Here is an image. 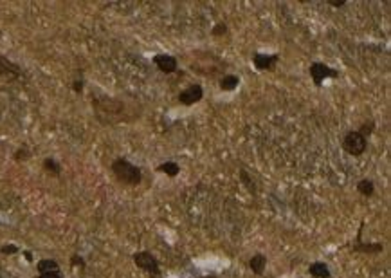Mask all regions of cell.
I'll list each match as a JSON object with an SVG mask.
<instances>
[{
	"instance_id": "cell-1",
	"label": "cell",
	"mask_w": 391,
	"mask_h": 278,
	"mask_svg": "<svg viewBox=\"0 0 391 278\" xmlns=\"http://www.w3.org/2000/svg\"><path fill=\"white\" fill-rule=\"evenodd\" d=\"M112 172H114V177L119 181L121 184H126V186H139L142 181V172L141 168L132 164L128 159L125 158H117L112 163Z\"/></svg>"
},
{
	"instance_id": "cell-2",
	"label": "cell",
	"mask_w": 391,
	"mask_h": 278,
	"mask_svg": "<svg viewBox=\"0 0 391 278\" xmlns=\"http://www.w3.org/2000/svg\"><path fill=\"white\" fill-rule=\"evenodd\" d=\"M134 264L137 268L142 269L144 273H148L150 278H162L161 268H159V260H157L150 251H139L134 255Z\"/></svg>"
},
{
	"instance_id": "cell-3",
	"label": "cell",
	"mask_w": 391,
	"mask_h": 278,
	"mask_svg": "<svg viewBox=\"0 0 391 278\" xmlns=\"http://www.w3.org/2000/svg\"><path fill=\"white\" fill-rule=\"evenodd\" d=\"M366 147H368V139L362 137L357 130H350L343 139V148L344 152L354 156V158H359L366 152Z\"/></svg>"
},
{
	"instance_id": "cell-4",
	"label": "cell",
	"mask_w": 391,
	"mask_h": 278,
	"mask_svg": "<svg viewBox=\"0 0 391 278\" xmlns=\"http://www.w3.org/2000/svg\"><path fill=\"white\" fill-rule=\"evenodd\" d=\"M308 74H310L314 85H316V87H321V83H323L324 79L337 78V76H339V71H335V69L328 67V65H324V63L316 62L308 67Z\"/></svg>"
},
{
	"instance_id": "cell-5",
	"label": "cell",
	"mask_w": 391,
	"mask_h": 278,
	"mask_svg": "<svg viewBox=\"0 0 391 278\" xmlns=\"http://www.w3.org/2000/svg\"><path fill=\"white\" fill-rule=\"evenodd\" d=\"M202 96H204L202 87H200L198 83H193L178 94V101H180V105L191 107V105H195V103H198V101L202 100Z\"/></svg>"
},
{
	"instance_id": "cell-6",
	"label": "cell",
	"mask_w": 391,
	"mask_h": 278,
	"mask_svg": "<svg viewBox=\"0 0 391 278\" xmlns=\"http://www.w3.org/2000/svg\"><path fill=\"white\" fill-rule=\"evenodd\" d=\"M153 63L157 65V69L164 74H172L177 71L178 67V62L177 58L172 56V54H155L153 56Z\"/></svg>"
},
{
	"instance_id": "cell-7",
	"label": "cell",
	"mask_w": 391,
	"mask_h": 278,
	"mask_svg": "<svg viewBox=\"0 0 391 278\" xmlns=\"http://www.w3.org/2000/svg\"><path fill=\"white\" fill-rule=\"evenodd\" d=\"M22 74L20 65L13 63L5 56H0V76L5 79H16Z\"/></svg>"
},
{
	"instance_id": "cell-8",
	"label": "cell",
	"mask_w": 391,
	"mask_h": 278,
	"mask_svg": "<svg viewBox=\"0 0 391 278\" xmlns=\"http://www.w3.org/2000/svg\"><path fill=\"white\" fill-rule=\"evenodd\" d=\"M278 60H280V56H278V54H260V53H256L254 56H252V63H254V67L258 69V71H271V69L278 63Z\"/></svg>"
},
{
	"instance_id": "cell-9",
	"label": "cell",
	"mask_w": 391,
	"mask_h": 278,
	"mask_svg": "<svg viewBox=\"0 0 391 278\" xmlns=\"http://www.w3.org/2000/svg\"><path fill=\"white\" fill-rule=\"evenodd\" d=\"M308 273H310V277H314V278H330V277H332V273H330V268L324 262L310 264Z\"/></svg>"
},
{
	"instance_id": "cell-10",
	"label": "cell",
	"mask_w": 391,
	"mask_h": 278,
	"mask_svg": "<svg viewBox=\"0 0 391 278\" xmlns=\"http://www.w3.org/2000/svg\"><path fill=\"white\" fill-rule=\"evenodd\" d=\"M265 266H267V257L265 255H261V253H256L252 255L249 260V268L252 269V273L254 275H261L265 271Z\"/></svg>"
},
{
	"instance_id": "cell-11",
	"label": "cell",
	"mask_w": 391,
	"mask_h": 278,
	"mask_svg": "<svg viewBox=\"0 0 391 278\" xmlns=\"http://www.w3.org/2000/svg\"><path fill=\"white\" fill-rule=\"evenodd\" d=\"M238 85H240V78H238L236 74H225L224 78L220 79V89L225 90V92L235 90Z\"/></svg>"
},
{
	"instance_id": "cell-12",
	"label": "cell",
	"mask_w": 391,
	"mask_h": 278,
	"mask_svg": "<svg viewBox=\"0 0 391 278\" xmlns=\"http://www.w3.org/2000/svg\"><path fill=\"white\" fill-rule=\"evenodd\" d=\"M42 166L49 175H52V177H60V173H62V166H60V163H58L54 158H45Z\"/></svg>"
},
{
	"instance_id": "cell-13",
	"label": "cell",
	"mask_w": 391,
	"mask_h": 278,
	"mask_svg": "<svg viewBox=\"0 0 391 278\" xmlns=\"http://www.w3.org/2000/svg\"><path fill=\"white\" fill-rule=\"evenodd\" d=\"M357 192L360 195H364V197H371V195L375 194V183L371 179H360L359 183H357Z\"/></svg>"
},
{
	"instance_id": "cell-14",
	"label": "cell",
	"mask_w": 391,
	"mask_h": 278,
	"mask_svg": "<svg viewBox=\"0 0 391 278\" xmlns=\"http://www.w3.org/2000/svg\"><path fill=\"white\" fill-rule=\"evenodd\" d=\"M157 172L166 173L168 177H177L178 172H180V166H178L177 163H173V161H166V163H162L157 166Z\"/></svg>"
},
{
	"instance_id": "cell-15",
	"label": "cell",
	"mask_w": 391,
	"mask_h": 278,
	"mask_svg": "<svg viewBox=\"0 0 391 278\" xmlns=\"http://www.w3.org/2000/svg\"><path fill=\"white\" fill-rule=\"evenodd\" d=\"M38 273H49V271H60V266H58L56 260L52 258H42L40 262L36 264Z\"/></svg>"
},
{
	"instance_id": "cell-16",
	"label": "cell",
	"mask_w": 391,
	"mask_h": 278,
	"mask_svg": "<svg viewBox=\"0 0 391 278\" xmlns=\"http://www.w3.org/2000/svg\"><path fill=\"white\" fill-rule=\"evenodd\" d=\"M355 249H357V251H362V253H381L382 244H379V242H371V244H357Z\"/></svg>"
},
{
	"instance_id": "cell-17",
	"label": "cell",
	"mask_w": 391,
	"mask_h": 278,
	"mask_svg": "<svg viewBox=\"0 0 391 278\" xmlns=\"http://www.w3.org/2000/svg\"><path fill=\"white\" fill-rule=\"evenodd\" d=\"M31 158V152L27 150L26 147H22V148H18L15 154H13V159H15L16 163H24V161H27V159Z\"/></svg>"
},
{
	"instance_id": "cell-18",
	"label": "cell",
	"mask_w": 391,
	"mask_h": 278,
	"mask_svg": "<svg viewBox=\"0 0 391 278\" xmlns=\"http://www.w3.org/2000/svg\"><path fill=\"white\" fill-rule=\"evenodd\" d=\"M373 128H375V123H373V121H370V123H362V125H360V128L357 132H359V134L362 137H366V139H368V137H370L371 134H373Z\"/></svg>"
},
{
	"instance_id": "cell-19",
	"label": "cell",
	"mask_w": 391,
	"mask_h": 278,
	"mask_svg": "<svg viewBox=\"0 0 391 278\" xmlns=\"http://www.w3.org/2000/svg\"><path fill=\"white\" fill-rule=\"evenodd\" d=\"M240 179H242V183H244L245 186H247V188L250 190V192H254V183L250 181L249 173L245 172V170H242V172H240Z\"/></svg>"
},
{
	"instance_id": "cell-20",
	"label": "cell",
	"mask_w": 391,
	"mask_h": 278,
	"mask_svg": "<svg viewBox=\"0 0 391 278\" xmlns=\"http://www.w3.org/2000/svg\"><path fill=\"white\" fill-rule=\"evenodd\" d=\"M0 251H2V255H16V253H18V247H16L15 244H4Z\"/></svg>"
},
{
	"instance_id": "cell-21",
	"label": "cell",
	"mask_w": 391,
	"mask_h": 278,
	"mask_svg": "<svg viewBox=\"0 0 391 278\" xmlns=\"http://www.w3.org/2000/svg\"><path fill=\"white\" fill-rule=\"evenodd\" d=\"M211 33H213V37H224L225 33H227V26L225 24H216Z\"/></svg>"
},
{
	"instance_id": "cell-22",
	"label": "cell",
	"mask_w": 391,
	"mask_h": 278,
	"mask_svg": "<svg viewBox=\"0 0 391 278\" xmlns=\"http://www.w3.org/2000/svg\"><path fill=\"white\" fill-rule=\"evenodd\" d=\"M83 85H85L83 79H74L71 87H72L74 92H78V94H81V92H83Z\"/></svg>"
},
{
	"instance_id": "cell-23",
	"label": "cell",
	"mask_w": 391,
	"mask_h": 278,
	"mask_svg": "<svg viewBox=\"0 0 391 278\" xmlns=\"http://www.w3.org/2000/svg\"><path fill=\"white\" fill-rule=\"evenodd\" d=\"M71 264H72V266H79V268H85V260L79 257V255H72V257H71Z\"/></svg>"
},
{
	"instance_id": "cell-24",
	"label": "cell",
	"mask_w": 391,
	"mask_h": 278,
	"mask_svg": "<svg viewBox=\"0 0 391 278\" xmlns=\"http://www.w3.org/2000/svg\"><path fill=\"white\" fill-rule=\"evenodd\" d=\"M36 278H62L60 271H49V273H40Z\"/></svg>"
},
{
	"instance_id": "cell-25",
	"label": "cell",
	"mask_w": 391,
	"mask_h": 278,
	"mask_svg": "<svg viewBox=\"0 0 391 278\" xmlns=\"http://www.w3.org/2000/svg\"><path fill=\"white\" fill-rule=\"evenodd\" d=\"M344 4H346V0H339V2H334V0H328V5H332V7H335V9H339V7H343Z\"/></svg>"
},
{
	"instance_id": "cell-26",
	"label": "cell",
	"mask_w": 391,
	"mask_h": 278,
	"mask_svg": "<svg viewBox=\"0 0 391 278\" xmlns=\"http://www.w3.org/2000/svg\"><path fill=\"white\" fill-rule=\"evenodd\" d=\"M24 255H26V258H27V260H29V262H31V260H33V255H31V253L26 251V253H24Z\"/></svg>"
}]
</instances>
